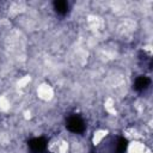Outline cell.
<instances>
[{"mask_svg": "<svg viewBox=\"0 0 153 153\" xmlns=\"http://www.w3.org/2000/svg\"><path fill=\"white\" fill-rule=\"evenodd\" d=\"M54 8L59 14H66L69 11V4L65 0H57L54 2Z\"/></svg>", "mask_w": 153, "mask_h": 153, "instance_id": "obj_4", "label": "cell"}, {"mask_svg": "<svg viewBox=\"0 0 153 153\" xmlns=\"http://www.w3.org/2000/svg\"><path fill=\"white\" fill-rule=\"evenodd\" d=\"M66 127L69 131L72 133H75V134H80L85 130L86 128V124H85V121L81 116L74 114V115H71L67 117V121H66Z\"/></svg>", "mask_w": 153, "mask_h": 153, "instance_id": "obj_1", "label": "cell"}, {"mask_svg": "<svg viewBox=\"0 0 153 153\" xmlns=\"http://www.w3.org/2000/svg\"><path fill=\"white\" fill-rule=\"evenodd\" d=\"M29 147L33 153H44L47 149V140L43 137H35L29 141Z\"/></svg>", "mask_w": 153, "mask_h": 153, "instance_id": "obj_2", "label": "cell"}, {"mask_svg": "<svg viewBox=\"0 0 153 153\" xmlns=\"http://www.w3.org/2000/svg\"><path fill=\"white\" fill-rule=\"evenodd\" d=\"M149 84H151V79H149L148 76H146V75H140V76H137V78L135 79V81H134V88H135L137 92H142V91H145V90L149 86Z\"/></svg>", "mask_w": 153, "mask_h": 153, "instance_id": "obj_3", "label": "cell"}]
</instances>
